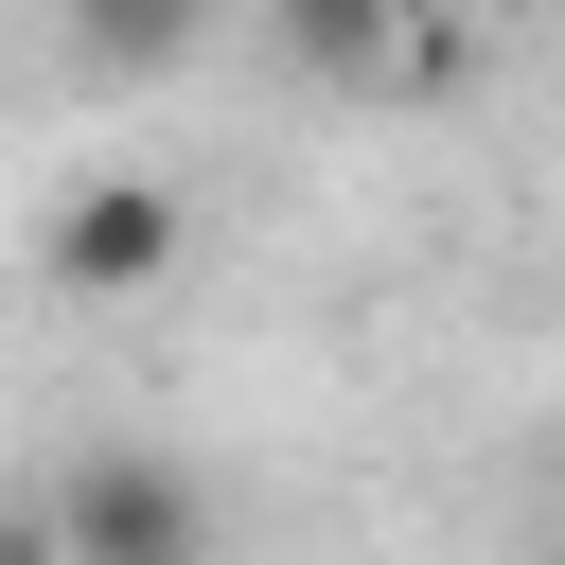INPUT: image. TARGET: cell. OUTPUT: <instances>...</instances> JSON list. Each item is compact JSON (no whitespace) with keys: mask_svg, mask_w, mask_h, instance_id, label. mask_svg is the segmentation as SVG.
<instances>
[{"mask_svg":"<svg viewBox=\"0 0 565 565\" xmlns=\"http://www.w3.org/2000/svg\"><path fill=\"white\" fill-rule=\"evenodd\" d=\"M177 247H194V212L159 194V177H88V194H53V230H35V282L53 300H159L177 282Z\"/></svg>","mask_w":565,"mask_h":565,"instance_id":"7a4b0ae2","label":"cell"},{"mask_svg":"<svg viewBox=\"0 0 565 565\" xmlns=\"http://www.w3.org/2000/svg\"><path fill=\"white\" fill-rule=\"evenodd\" d=\"M18 565H230V512L177 441H88L18 512Z\"/></svg>","mask_w":565,"mask_h":565,"instance_id":"6da1fadb","label":"cell"},{"mask_svg":"<svg viewBox=\"0 0 565 565\" xmlns=\"http://www.w3.org/2000/svg\"><path fill=\"white\" fill-rule=\"evenodd\" d=\"M212 35V0H71V71L88 88H141V71H177Z\"/></svg>","mask_w":565,"mask_h":565,"instance_id":"277c9868","label":"cell"},{"mask_svg":"<svg viewBox=\"0 0 565 565\" xmlns=\"http://www.w3.org/2000/svg\"><path fill=\"white\" fill-rule=\"evenodd\" d=\"M265 53L318 88H459V35L424 0H265Z\"/></svg>","mask_w":565,"mask_h":565,"instance_id":"3957f363","label":"cell"}]
</instances>
